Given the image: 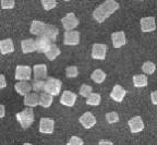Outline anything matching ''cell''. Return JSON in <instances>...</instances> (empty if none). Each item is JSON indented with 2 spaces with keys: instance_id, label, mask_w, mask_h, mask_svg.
<instances>
[{
  "instance_id": "1",
  "label": "cell",
  "mask_w": 157,
  "mask_h": 145,
  "mask_svg": "<svg viewBox=\"0 0 157 145\" xmlns=\"http://www.w3.org/2000/svg\"><path fill=\"white\" fill-rule=\"evenodd\" d=\"M119 9V3L115 0H106L105 2L99 5L93 12L94 20L97 23H103L107 20L111 14Z\"/></svg>"
},
{
  "instance_id": "2",
  "label": "cell",
  "mask_w": 157,
  "mask_h": 145,
  "mask_svg": "<svg viewBox=\"0 0 157 145\" xmlns=\"http://www.w3.org/2000/svg\"><path fill=\"white\" fill-rule=\"evenodd\" d=\"M15 118L23 129H29L34 122L35 116L32 108H25L24 110L17 113L15 115Z\"/></svg>"
},
{
  "instance_id": "3",
  "label": "cell",
  "mask_w": 157,
  "mask_h": 145,
  "mask_svg": "<svg viewBox=\"0 0 157 145\" xmlns=\"http://www.w3.org/2000/svg\"><path fill=\"white\" fill-rule=\"evenodd\" d=\"M61 86H62V83L60 80L55 79V78H49V79H47V81L45 82L44 92L54 97V96H57L60 94V92H61Z\"/></svg>"
},
{
  "instance_id": "4",
  "label": "cell",
  "mask_w": 157,
  "mask_h": 145,
  "mask_svg": "<svg viewBox=\"0 0 157 145\" xmlns=\"http://www.w3.org/2000/svg\"><path fill=\"white\" fill-rule=\"evenodd\" d=\"M61 23H62L63 29L66 30V32H68V31H74V29L78 25L80 21H78V19L76 17V15L74 14V13L70 12V13H67V14L62 17Z\"/></svg>"
},
{
  "instance_id": "5",
  "label": "cell",
  "mask_w": 157,
  "mask_h": 145,
  "mask_svg": "<svg viewBox=\"0 0 157 145\" xmlns=\"http://www.w3.org/2000/svg\"><path fill=\"white\" fill-rule=\"evenodd\" d=\"M14 78L17 81H29L32 78V68L29 66H17Z\"/></svg>"
},
{
  "instance_id": "6",
  "label": "cell",
  "mask_w": 157,
  "mask_h": 145,
  "mask_svg": "<svg viewBox=\"0 0 157 145\" xmlns=\"http://www.w3.org/2000/svg\"><path fill=\"white\" fill-rule=\"evenodd\" d=\"M81 35L78 31H68L63 35V43L67 46H76L80 44Z\"/></svg>"
},
{
  "instance_id": "7",
  "label": "cell",
  "mask_w": 157,
  "mask_h": 145,
  "mask_svg": "<svg viewBox=\"0 0 157 145\" xmlns=\"http://www.w3.org/2000/svg\"><path fill=\"white\" fill-rule=\"evenodd\" d=\"M55 131V121L50 118H42L39 121V132L43 134H52Z\"/></svg>"
},
{
  "instance_id": "8",
  "label": "cell",
  "mask_w": 157,
  "mask_h": 145,
  "mask_svg": "<svg viewBox=\"0 0 157 145\" xmlns=\"http://www.w3.org/2000/svg\"><path fill=\"white\" fill-rule=\"evenodd\" d=\"M107 55V46L104 44H94L92 48V58L96 60H105Z\"/></svg>"
},
{
  "instance_id": "9",
  "label": "cell",
  "mask_w": 157,
  "mask_h": 145,
  "mask_svg": "<svg viewBox=\"0 0 157 145\" xmlns=\"http://www.w3.org/2000/svg\"><path fill=\"white\" fill-rule=\"evenodd\" d=\"M140 23H141V31L144 33L154 32V31L156 30V22H155L154 17H142Z\"/></svg>"
},
{
  "instance_id": "10",
  "label": "cell",
  "mask_w": 157,
  "mask_h": 145,
  "mask_svg": "<svg viewBox=\"0 0 157 145\" xmlns=\"http://www.w3.org/2000/svg\"><path fill=\"white\" fill-rule=\"evenodd\" d=\"M128 124H129V129H130L131 133H139L144 129V122L140 116H135V117L131 118Z\"/></svg>"
},
{
  "instance_id": "11",
  "label": "cell",
  "mask_w": 157,
  "mask_h": 145,
  "mask_svg": "<svg viewBox=\"0 0 157 145\" xmlns=\"http://www.w3.org/2000/svg\"><path fill=\"white\" fill-rule=\"evenodd\" d=\"M78 121H80V123L83 125V128H85V129H91L96 124V118L94 117V115L91 113V111H86V113H84L83 115L80 117Z\"/></svg>"
},
{
  "instance_id": "12",
  "label": "cell",
  "mask_w": 157,
  "mask_h": 145,
  "mask_svg": "<svg viewBox=\"0 0 157 145\" xmlns=\"http://www.w3.org/2000/svg\"><path fill=\"white\" fill-rule=\"evenodd\" d=\"M111 43L115 48H121L127 44V37L125 33L120 31V32H115L111 34Z\"/></svg>"
},
{
  "instance_id": "13",
  "label": "cell",
  "mask_w": 157,
  "mask_h": 145,
  "mask_svg": "<svg viewBox=\"0 0 157 145\" xmlns=\"http://www.w3.org/2000/svg\"><path fill=\"white\" fill-rule=\"evenodd\" d=\"M76 101V95L70 91H64L60 97V104L66 107H73Z\"/></svg>"
},
{
  "instance_id": "14",
  "label": "cell",
  "mask_w": 157,
  "mask_h": 145,
  "mask_svg": "<svg viewBox=\"0 0 157 145\" xmlns=\"http://www.w3.org/2000/svg\"><path fill=\"white\" fill-rule=\"evenodd\" d=\"M125 94H127V91L123 89L122 86L119 85V84H116L110 92V97L111 99H113L117 103H121L125 97Z\"/></svg>"
},
{
  "instance_id": "15",
  "label": "cell",
  "mask_w": 157,
  "mask_h": 145,
  "mask_svg": "<svg viewBox=\"0 0 157 145\" xmlns=\"http://www.w3.org/2000/svg\"><path fill=\"white\" fill-rule=\"evenodd\" d=\"M35 45H36V50L38 52H46L47 49H48L49 47H50V45H52V42L47 38V37H45L44 35H42V36H38L36 38V40H35Z\"/></svg>"
},
{
  "instance_id": "16",
  "label": "cell",
  "mask_w": 157,
  "mask_h": 145,
  "mask_svg": "<svg viewBox=\"0 0 157 145\" xmlns=\"http://www.w3.org/2000/svg\"><path fill=\"white\" fill-rule=\"evenodd\" d=\"M24 105L27 108H35L39 105V95L36 93H29L26 96H24Z\"/></svg>"
},
{
  "instance_id": "17",
  "label": "cell",
  "mask_w": 157,
  "mask_h": 145,
  "mask_svg": "<svg viewBox=\"0 0 157 145\" xmlns=\"http://www.w3.org/2000/svg\"><path fill=\"white\" fill-rule=\"evenodd\" d=\"M14 52V44L11 38L0 40V52L2 55H8Z\"/></svg>"
},
{
  "instance_id": "18",
  "label": "cell",
  "mask_w": 157,
  "mask_h": 145,
  "mask_svg": "<svg viewBox=\"0 0 157 145\" xmlns=\"http://www.w3.org/2000/svg\"><path fill=\"white\" fill-rule=\"evenodd\" d=\"M58 34H59V30L56 26H54V25H52V24H46L43 35H44L45 37H47L50 42H55V40H57Z\"/></svg>"
},
{
  "instance_id": "19",
  "label": "cell",
  "mask_w": 157,
  "mask_h": 145,
  "mask_svg": "<svg viewBox=\"0 0 157 145\" xmlns=\"http://www.w3.org/2000/svg\"><path fill=\"white\" fill-rule=\"evenodd\" d=\"M33 74H34V80H44L47 76L46 64H35L33 67Z\"/></svg>"
},
{
  "instance_id": "20",
  "label": "cell",
  "mask_w": 157,
  "mask_h": 145,
  "mask_svg": "<svg viewBox=\"0 0 157 145\" xmlns=\"http://www.w3.org/2000/svg\"><path fill=\"white\" fill-rule=\"evenodd\" d=\"M45 24L44 22L42 21H38V20H34L31 24V29H29V32L31 34L33 35H37V36H42L43 33H44V30H45Z\"/></svg>"
},
{
  "instance_id": "21",
  "label": "cell",
  "mask_w": 157,
  "mask_h": 145,
  "mask_svg": "<svg viewBox=\"0 0 157 145\" xmlns=\"http://www.w3.org/2000/svg\"><path fill=\"white\" fill-rule=\"evenodd\" d=\"M14 90L17 91V93L20 94V95L26 96L27 94L31 93V91H32V87H31V84L27 83V82L20 81V82H17V83H15Z\"/></svg>"
},
{
  "instance_id": "22",
  "label": "cell",
  "mask_w": 157,
  "mask_h": 145,
  "mask_svg": "<svg viewBox=\"0 0 157 145\" xmlns=\"http://www.w3.org/2000/svg\"><path fill=\"white\" fill-rule=\"evenodd\" d=\"M21 47H22V52L24 54H31L36 50V45H35V40L32 38H27V40H23L21 42Z\"/></svg>"
},
{
  "instance_id": "23",
  "label": "cell",
  "mask_w": 157,
  "mask_h": 145,
  "mask_svg": "<svg viewBox=\"0 0 157 145\" xmlns=\"http://www.w3.org/2000/svg\"><path fill=\"white\" fill-rule=\"evenodd\" d=\"M60 54H61V50H60V48H59L56 44L50 45V47H49L48 49H47V52H45V55H46V57H47V59L50 60V61L57 59V58L60 56Z\"/></svg>"
},
{
  "instance_id": "24",
  "label": "cell",
  "mask_w": 157,
  "mask_h": 145,
  "mask_svg": "<svg viewBox=\"0 0 157 145\" xmlns=\"http://www.w3.org/2000/svg\"><path fill=\"white\" fill-rule=\"evenodd\" d=\"M52 101H54V97L45 92L39 95V105L42 106L43 108H49L52 106Z\"/></svg>"
},
{
  "instance_id": "25",
  "label": "cell",
  "mask_w": 157,
  "mask_h": 145,
  "mask_svg": "<svg viewBox=\"0 0 157 145\" xmlns=\"http://www.w3.org/2000/svg\"><path fill=\"white\" fill-rule=\"evenodd\" d=\"M148 84V80L145 74H137L133 76V85L135 87H145Z\"/></svg>"
},
{
  "instance_id": "26",
  "label": "cell",
  "mask_w": 157,
  "mask_h": 145,
  "mask_svg": "<svg viewBox=\"0 0 157 145\" xmlns=\"http://www.w3.org/2000/svg\"><path fill=\"white\" fill-rule=\"evenodd\" d=\"M91 79L93 80L95 83L101 84L106 79V73L101 69H96L93 71V73L91 74Z\"/></svg>"
},
{
  "instance_id": "27",
  "label": "cell",
  "mask_w": 157,
  "mask_h": 145,
  "mask_svg": "<svg viewBox=\"0 0 157 145\" xmlns=\"http://www.w3.org/2000/svg\"><path fill=\"white\" fill-rule=\"evenodd\" d=\"M101 97L99 94L92 93L91 95L86 98V104L90 106H98L101 104Z\"/></svg>"
},
{
  "instance_id": "28",
  "label": "cell",
  "mask_w": 157,
  "mask_h": 145,
  "mask_svg": "<svg viewBox=\"0 0 157 145\" xmlns=\"http://www.w3.org/2000/svg\"><path fill=\"white\" fill-rule=\"evenodd\" d=\"M32 91H34V93H40V92L44 91V87H45V81L44 80H34L32 82Z\"/></svg>"
},
{
  "instance_id": "29",
  "label": "cell",
  "mask_w": 157,
  "mask_h": 145,
  "mask_svg": "<svg viewBox=\"0 0 157 145\" xmlns=\"http://www.w3.org/2000/svg\"><path fill=\"white\" fill-rule=\"evenodd\" d=\"M142 70H143V72H144L145 74H148V75H151V74L154 73L155 70H156V66H155L154 62L146 61V62H144V63H143Z\"/></svg>"
},
{
  "instance_id": "30",
  "label": "cell",
  "mask_w": 157,
  "mask_h": 145,
  "mask_svg": "<svg viewBox=\"0 0 157 145\" xmlns=\"http://www.w3.org/2000/svg\"><path fill=\"white\" fill-rule=\"evenodd\" d=\"M93 93V87L91 85H87V84H82L81 87H80V95L87 98L88 96Z\"/></svg>"
},
{
  "instance_id": "31",
  "label": "cell",
  "mask_w": 157,
  "mask_h": 145,
  "mask_svg": "<svg viewBox=\"0 0 157 145\" xmlns=\"http://www.w3.org/2000/svg\"><path fill=\"white\" fill-rule=\"evenodd\" d=\"M105 117H106V121H107L108 123H110V124H113V123H116V122L119 121V115H118V113H116V111L107 113Z\"/></svg>"
},
{
  "instance_id": "32",
  "label": "cell",
  "mask_w": 157,
  "mask_h": 145,
  "mask_svg": "<svg viewBox=\"0 0 157 145\" xmlns=\"http://www.w3.org/2000/svg\"><path fill=\"white\" fill-rule=\"evenodd\" d=\"M66 75L68 78H76L78 75V67L75 66H70L66 69Z\"/></svg>"
},
{
  "instance_id": "33",
  "label": "cell",
  "mask_w": 157,
  "mask_h": 145,
  "mask_svg": "<svg viewBox=\"0 0 157 145\" xmlns=\"http://www.w3.org/2000/svg\"><path fill=\"white\" fill-rule=\"evenodd\" d=\"M42 6L44 8V10L49 11L52 10V9H54V8H56L57 1H55V0H43Z\"/></svg>"
},
{
  "instance_id": "34",
  "label": "cell",
  "mask_w": 157,
  "mask_h": 145,
  "mask_svg": "<svg viewBox=\"0 0 157 145\" xmlns=\"http://www.w3.org/2000/svg\"><path fill=\"white\" fill-rule=\"evenodd\" d=\"M0 6L2 9H13L15 7V1L14 0H1Z\"/></svg>"
},
{
  "instance_id": "35",
  "label": "cell",
  "mask_w": 157,
  "mask_h": 145,
  "mask_svg": "<svg viewBox=\"0 0 157 145\" xmlns=\"http://www.w3.org/2000/svg\"><path fill=\"white\" fill-rule=\"evenodd\" d=\"M67 145H84V142L81 138H78V136H72L70 138V140L68 141Z\"/></svg>"
},
{
  "instance_id": "36",
  "label": "cell",
  "mask_w": 157,
  "mask_h": 145,
  "mask_svg": "<svg viewBox=\"0 0 157 145\" xmlns=\"http://www.w3.org/2000/svg\"><path fill=\"white\" fill-rule=\"evenodd\" d=\"M7 86V81H6V78L3 74H0V90L5 89Z\"/></svg>"
},
{
  "instance_id": "37",
  "label": "cell",
  "mask_w": 157,
  "mask_h": 145,
  "mask_svg": "<svg viewBox=\"0 0 157 145\" xmlns=\"http://www.w3.org/2000/svg\"><path fill=\"white\" fill-rule=\"evenodd\" d=\"M151 101L154 105H157V91H154L151 93Z\"/></svg>"
},
{
  "instance_id": "38",
  "label": "cell",
  "mask_w": 157,
  "mask_h": 145,
  "mask_svg": "<svg viewBox=\"0 0 157 145\" xmlns=\"http://www.w3.org/2000/svg\"><path fill=\"white\" fill-rule=\"evenodd\" d=\"M6 115V109H5V106L3 105H0V119L3 118Z\"/></svg>"
},
{
  "instance_id": "39",
  "label": "cell",
  "mask_w": 157,
  "mask_h": 145,
  "mask_svg": "<svg viewBox=\"0 0 157 145\" xmlns=\"http://www.w3.org/2000/svg\"><path fill=\"white\" fill-rule=\"evenodd\" d=\"M98 145H113V143L110 141H99Z\"/></svg>"
},
{
  "instance_id": "40",
  "label": "cell",
  "mask_w": 157,
  "mask_h": 145,
  "mask_svg": "<svg viewBox=\"0 0 157 145\" xmlns=\"http://www.w3.org/2000/svg\"><path fill=\"white\" fill-rule=\"evenodd\" d=\"M23 145H33V144H31V143H24Z\"/></svg>"
}]
</instances>
